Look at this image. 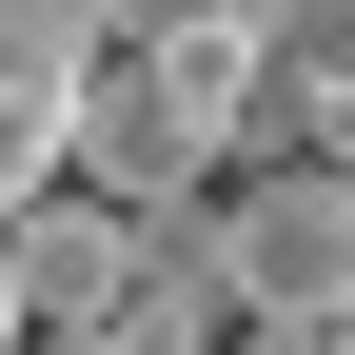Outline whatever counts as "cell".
Here are the masks:
<instances>
[{
    "label": "cell",
    "instance_id": "obj_3",
    "mask_svg": "<svg viewBox=\"0 0 355 355\" xmlns=\"http://www.w3.org/2000/svg\"><path fill=\"white\" fill-rule=\"evenodd\" d=\"M119 60V0H0V217L79 178V79Z\"/></svg>",
    "mask_w": 355,
    "mask_h": 355
},
{
    "label": "cell",
    "instance_id": "obj_2",
    "mask_svg": "<svg viewBox=\"0 0 355 355\" xmlns=\"http://www.w3.org/2000/svg\"><path fill=\"white\" fill-rule=\"evenodd\" d=\"M237 316H355V158L237 178Z\"/></svg>",
    "mask_w": 355,
    "mask_h": 355
},
{
    "label": "cell",
    "instance_id": "obj_7",
    "mask_svg": "<svg viewBox=\"0 0 355 355\" xmlns=\"http://www.w3.org/2000/svg\"><path fill=\"white\" fill-rule=\"evenodd\" d=\"M20 336H40V296H20V237H0V355H20Z\"/></svg>",
    "mask_w": 355,
    "mask_h": 355
},
{
    "label": "cell",
    "instance_id": "obj_6",
    "mask_svg": "<svg viewBox=\"0 0 355 355\" xmlns=\"http://www.w3.org/2000/svg\"><path fill=\"white\" fill-rule=\"evenodd\" d=\"M158 20H237V0H119V40H158Z\"/></svg>",
    "mask_w": 355,
    "mask_h": 355
},
{
    "label": "cell",
    "instance_id": "obj_1",
    "mask_svg": "<svg viewBox=\"0 0 355 355\" xmlns=\"http://www.w3.org/2000/svg\"><path fill=\"white\" fill-rule=\"evenodd\" d=\"M257 99H277V40H257V0L237 20H158V40H119L99 79H79V178L99 198H217L257 139Z\"/></svg>",
    "mask_w": 355,
    "mask_h": 355
},
{
    "label": "cell",
    "instance_id": "obj_4",
    "mask_svg": "<svg viewBox=\"0 0 355 355\" xmlns=\"http://www.w3.org/2000/svg\"><path fill=\"white\" fill-rule=\"evenodd\" d=\"M0 237H20V296H40V336H60V316H99V296L139 277V198H99V178H40Z\"/></svg>",
    "mask_w": 355,
    "mask_h": 355
},
{
    "label": "cell",
    "instance_id": "obj_5",
    "mask_svg": "<svg viewBox=\"0 0 355 355\" xmlns=\"http://www.w3.org/2000/svg\"><path fill=\"white\" fill-rule=\"evenodd\" d=\"M257 40H277V79H355V0H257Z\"/></svg>",
    "mask_w": 355,
    "mask_h": 355
}]
</instances>
